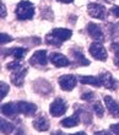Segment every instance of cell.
Masks as SVG:
<instances>
[{
    "mask_svg": "<svg viewBox=\"0 0 119 135\" xmlns=\"http://www.w3.org/2000/svg\"><path fill=\"white\" fill-rule=\"evenodd\" d=\"M73 36V31L68 28H54L46 36V43L50 46H61V43L68 41Z\"/></svg>",
    "mask_w": 119,
    "mask_h": 135,
    "instance_id": "1",
    "label": "cell"
},
{
    "mask_svg": "<svg viewBox=\"0 0 119 135\" xmlns=\"http://www.w3.org/2000/svg\"><path fill=\"white\" fill-rule=\"evenodd\" d=\"M15 14H16V17L21 21L25 20H31L33 16H35V5L31 3V1H27V0H22L17 4L16 6V10H15Z\"/></svg>",
    "mask_w": 119,
    "mask_h": 135,
    "instance_id": "2",
    "label": "cell"
},
{
    "mask_svg": "<svg viewBox=\"0 0 119 135\" xmlns=\"http://www.w3.org/2000/svg\"><path fill=\"white\" fill-rule=\"evenodd\" d=\"M88 50H90V54H91L95 59H97V60L106 61L107 60V58H108V54H107L106 48L102 46L101 43H98V42L92 43L91 46H90V49Z\"/></svg>",
    "mask_w": 119,
    "mask_h": 135,
    "instance_id": "3",
    "label": "cell"
},
{
    "mask_svg": "<svg viewBox=\"0 0 119 135\" xmlns=\"http://www.w3.org/2000/svg\"><path fill=\"white\" fill-rule=\"evenodd\" d=\"M66 109H68L66 103H65L64 100H61V98H55L52 102L50 107H49V112H50V114H52L53 117H60V115H63V114H65Z\"/></svg>",
    "mask_w": 119,
    "mask_h": 135,
    "instance_id": "4",
    "label": "cell"
},
{
    "mask_svg": "<svg viewBox=\"0 0 119 135\" xmlns=\"http://www.w3.org/2000/svg\"><path fill=\"white\" fill-rule=\"evenodd\" d=\"M87 11L90 16L95 18H104L106 14H107V10L106 7L101 4H96V3H91L87 5Z\"/></svg>",
    "mask_w": 119,
    "mask_h": 135,
    "instance_id": "5",
    "label": "cell"
},
{
    "mask_svg": "<svg viewBox=\"0 0 119 135\" xmlns=\"http://www.w3.org/2000/svg\"><path fill=\"white\" fill-rule=\"evenodd\" d=\"M58 82H59V86L61 87V90H64V91H71L76 86L77 80L74 75H63V76L59 78Z\"/></svg>",
    "mask_w": 119,
    "mask_h": 135,
    "instance_id": "6",
    "label": "cell"
},
{
    "mask_svg": "<svg viewBox=\"0 0 119 135\" xmlns=\"http://www.w3.org/2000/svg\"><path fill=\"white\" fill-rule=\"evenodd\" d=\"M48 63V58H47V52L46 50H37L35 54L30 59V64L31 65H38V66H44Z\"/></svg>",
    "mask_w": 119,
    "mask_h": 135,
    "instance_id": "7",
    "label": "cell"
},
{
    "mask_svg": "<svg viewBox=\"0 0 119 135\" xmlns=\"http://www.w3.org/2000/svg\"><path fill=\"white\" fill-rule=\"evenodd\" d=\"M49 60H50V63H53V64L58 68H63V66L70 65V60H69L64 54H60V53H50Z\"/></svg>",
    "mask_w": 119,
    "mask_h": 135,
    "instance_id": "8",
    "label": "cell"
},
{
    "mask_svg": "<svg viewBox=\"0 0 119 135\" xmlns=\"http://www.w3.org/2000/svg\"><path fill=\"white\" fill-rule=\"evenodd\" d=\"M18 108V112L25 115H33V114L37 112V106L35 103H30V102H23V101H20V102L16 103Z\"/></svg>",
    "mask_w": 119,
    "mask_h": 135,
    "instance_id": "9",
    "label": "cell"
},
{
    "mask_svg": "<svg viewBox=\"0 0 119 135\" xmlns=\"http://www.w3.org/2000/svg\"><path fill=\"white\" fill-rule=\"evenodd\" d=\"M87 32L92 38L95 39V41H104L103 31H102V28L99 27V25H97V23H93V22L88 23L87 25Z\"/></svg>",
    "mask_w": 119,
    "mask_h": 135,
    "instance_id": "10",
    "label": "cell"
},
{
    "mask_svg": "<svg viewBox=\"0 0 119 135\" xmlns=\"http://www.w3.org/2000/svg\"><path fill=\"white\" fill-rule=\"evenodd\" d=\"M99 80H101V85L104 86L106 89L108 90H116V80L113 79L112 74L108 73V71H104V73H102L99 76Z\"/></svg>",
    "mask_w": 119,
    "mask_h": 135,
    "instance_id": "11",
    "label": "cell"
},
{
    "mask_svg": "<svg viewBox=\"0 0 119 135\" xmlns=\"http://www.w3.org/2000/svg\"><path fill=\"white\" fill-rule=\"evenodd\" d=\"M33 87H35L36 92L41 93V95H48V93H50L53 91L52 85H50L48 81L46 82V80H43V79L37 80V81L33 84Z\"/></svg>",
    "mask_w": 119,
    "mask_h": 135,
    "instance_id": "12",
    "label": "cell"
},
{
    "mask_svg": "<svg viewBox=\"0 0 119 135\" xmlns=\"http://www.w3.org/2000/svg\"><path fill=\"white\" fill-rule=\"evenodd\" d=\"M27 74V69L26 68H22V69H17L15 70L12 74H11L10 79H11V82L14 84L15 86H22L23 85V80H25V76Z\"/></svg>",
    "mask_w": 119,
    "mask_h": 135,
    "instance_id": "13",
    "label": "cell"
},
{
    "mask_svg": "<svg viewBox=\"0 0 119 135\" xmlns=\"http://www.w3.org/2000/svg\"><path fill=\"white\" fill-rule=\"evenodd\" d=\"M50 127V123L44 115H39L33 120V128L38 132H47Z\"/></svg>",
    "mask_w": 119,
    "mask_h": 135,
    "instance_id": "14",
    "label": "cell"
},
{
    "mask_svg": "<svg viewBox=\"0 0 119 135\" xmlns=\"http://www.w3.org/2000/svg\"><path fill=\"white\" fill-rule=\"evenodd\" d=\"M79 123H80V112L79 110H76L71 117L65 118V119H63V120L60 122V124L63 125V127H65V128L76 127V125H79Z\"/></svg>",
    "mask_w": 119,
    "mask_h": 135,
    "instance_id": "15",
    "label": "cell"
},
{
    "mask_svg": "<svg viewBox=\"0 0 119 135\" xmlns=\"http://www.w3.org/2000/svg\"><path fill=\"white\" fill-rule=\"evenodd\" d=\"M18 112V108H17V104L16 103H12V102H9V103H4L1 106V113L6 117H15Z\"/></svg>",
    "mask_w": 119,
    "mask_h": 135,
    "instance_id": "16",
    "label": "cell"
},
{
    "mask_svg": "<svg viewBox=\"0 0 119 135\" xmlns=\"http://www.w3.org/2000/svg\"><path fill=\"white\" fill-rule=\"evenodd\" d=\"M104 102H106V106H107V109H108L109 113L112 114V115H114V117H118L119 115V104L118 103L113 100L111 96H106Z\"/></svg>",
    "mask_w": 119,
    "mask_h": 135,
    "instance_id": "17",
    "label": "cell"
},
{
    "mask_svg": "<svg viewBox=\"0 0 119 135\" xmlns=\"http://www.w3.org/2000/svg\"><path fill=\"white\" fill-rule=\"evenodd\" d=\"M26 53H27V49H26V48H7V50L4 52L3 54L4 55L11 54V55H14L16 59H22Z\"/></svg>",
    "mask_w": 119,
    "mask_h": 135,
    "instance_id": "18",
    "label": "cell"
},
{
    "mask_svg": "<svg viewBox=\"0 0 119 135\" xmlns=\"http://www.w3.org/2000/svg\"><path fill=\"white\" fill-rule=\"evenodd\" d=\"M80 82L84 85H92V86H101V80L96 76H80Z\"/></svg>",
    "mask_w": 119,
    "mask_h": 135,
    "instance_id": "19",
    "label": "cell"
},
{
    "mask_svg": "<svg viewBox=\"0 0 119 135\" xmlns=\"http://www.w3.org/2000/svg\"><path fill=\"white\" fill-rule=\"evenodd\" d=\"M71 54H73V57L76 59V61L80 65H88V64H90V61L85 58V55L82 54V52H81L80 49H77V50L73 49V50H71Z\"/></svg>",
    "mask_w": 119,
    "mask_h": 135,
    "instance_id": "20",
    "label": "cell"
},
{
    "mask_svg": "<svg viewBox=\"0 0 119 135\" xmlns=\"http://www.w3.org/2000/svg\"><path fill=\"white\" fill-rule=\"evenodd\" d=\"M0 124H1V133H3L4 135H10L11 133L14 132L15 127L10 122L5 120V119H1V123H0Z\"/></svg>",
    "mask_w": 119,
    "mask_h": 135,
    "instance_id": "21",
    "label": "cell"
},
{
    "mask_svg": "<svg viewBox=\"0 0 119 135\" xmlns=\"http://www.w3.org/2000/svg\"><path fill=\"white\" fill-rule=\"evenodd\" d=\"M93 110H95V113L97 117H102L103 113H104V108L102 106L101 102H95L93 103Z\"/></svg>",
    "mask_w": 119,
    "mask_h": 135,
    "instance_id": "22",
    "label": "cell"
},
{
    "mask_svg": "<svg viewBox=\"0 0 119 135\" xmlns=\"http://www.w3.org/2000/svg\"><path fill=\"white\" fill-rule=\"evenodd\" d=\"M7 69H10V70H17V69H21L22 68V63L20 59H15L14 61H11L9 64L6 65Z\"/></svg>",
    "mask_w": 119,
    "mask_h": 135,
    "instance_id": "23",
    "label": "cell"
},
{
    "mask_svg": "<svg viewBox=\"0 0 119 135\" xmlns=\"http://www.w3.org/2000/svg\"><path fill=\"white\" fill-rule=\"evenodd\" d=\"M109 35L112 37H118L119 36V25L118 23H111L109 25Z\"/></svg>",
    "mask_w": 119,
    "mask_h": 135,
    "instance_id": "24",
    "label": "cell"
},
{
    "mask_svg": "<svg viewBox=\"0 0 119 135\" xmlns=\"http://www.w3.org/2000/svg\"><path fill=\"white\" fill-rule=\"evenodd\" d=\"M7 92H9V85L6 82H1V85H0V97L4 98L7 95Z\"/></svg>",
    "mask_w": 119,
    "mask_h": 135,
    "instance_id": "25",
    "label": "cell"
},
{
    "mask_svg": "<svg viewBox=\"0 0 119 135\" xmlns=\"http://www.w3.org/2000/svg\"><path fill=\"white\" fill-rule=\"evenodd\" d=\"M0 41H1V44H5V43H9L12 41V37L6 33H1V37H0Z\"/></svg>",
    "mask_w": 119,
    "mask_h": 135,
    "instance_id": "26",
    "label": "cell"
},
{
    "mask_svg": "<svg viewBox=\"0 0 119 135\" xmlns=\"http://www.w3.org/2000/svg\"><path fill=\"white\" fill-rule=\"evenodd\" d=\"M81 98L84 101H92L93 98H95V93L93 92H87V93H84L82 96H81Z\"/></svg>",
    "mask_w": 119,
    "mask_h": 135,
    "instance_id": "27",
    "label": "cell"
},
{
    "mask_svg": "<svg viewBox=\"0 0 119 135\" xmlns=\"http://www.w3.org/2000/svg\"><path fill=\"white\" fill-rule=\"evenodd\" d=\"M111 130H112V133H114L116 135H119V123L111 125Z\"/></svg>",
    "mask_w": 119,
    "mask_h": 135,
    "instance_id": "28",
    "label": "cell"
},
{
    "mask_svg": "<svg viewBox=\"0 0 119 135\" xmlns=\"http://www.w3.org/2000/svg\"><path fill=\"white\" fill-rule=\"evenodd\" d=\"M111 12L114 17H119V6H113L111 9Z\"/></svg>",
    "mask_w": 119,
    "mask_h": 135,
    "instance_id": "29",
    "label": "cell"
},
{
    "mask_svg": "<svg viewBox=\"0 0 119 135\" xmlns=\"http://www.w3.org/2000/svg\"><path fill=\"white\" fill-rule=\"evenodd\" d=\"M0 14H1V17L5 18L6 17V7L4 4H1V6H0Z\"/></svg>",
    "mask_w": 119,
    "mask_h": 135,
    "instance_id": "30",
    "label": "cell"
},
{
    "mask_svg": "<svg viewBox=\"0 0 119 135\" xmlns=\"http://www.w3.org/2000/svg\"><path fill=\"white\" fill-rule=\"evenodd\" d=\"M111 49L114 52V53H117V52H119V42H116V43H112V46H111Z\"/></svg>",
    "mask_w": 119,
    "mask_h": 135,
    "instance_id": "31",
    "label": "cell"
},
{
    "mask_svg": "<svg viewBox=\"0 0 119 135\" xmlns=\"http://www.w3.org/2000/svg\"><path fill=\"white\" fill-rule=\"evenodd\" d=\"M114 64L119 68V52H117L116 55H114Z\"/></svg>",
    "mask_w": 119,
    "mask_h": 135,
    "instance_id": "32",
    "label": "cell"
},
{
    "mask_svg": "<svg viewBox=\"0 0 119 135\" xmlns=\"http://www.w3.org/2000/svg\"><path fill=\"white\" fill-rule=\"evenodd\" d=\"M95 135H112L109 132H107V130H102V132H96Z\"/></svg>",
    "mask_w": 119,
    "mask_h": 135,
    "instance_id": "33",
    "label": "cell"
},
{
    "mask_svg": "<svg viewBox=\"0 0 119 135\" xmlns=\"http://www.w3.org/2000/svg\"><path fill=\"white\" fill-rule=\"evenodd\" d=\"M58 1H60V3H64V4H70V3H73L74 0H58Z\"/></svg>",
    "mask_w": 119,
    "mask_h": 135,
    "instance_id": "34",
    "label": "cell"
},
{
    "mask_svg": "<svg viewBox=\"0 0 119 135\" xmlns=\"http://www.w3.org/2000/svg\"><path fill=\"white\" fill-rule=\"evenodd\" d=\"M15 135H26V134H25V132H23V130H22V129H18V130H17V133H16V134H15Z\"/></svg>",
    "mask_w": 119,
    "mask_h": 135,
    "instance_id": "35",
    "label": "cell"
},
{
    "mask_svg": "<svg viewBox=\"0 0 119 135\" xmlns=\"http://www.w3.org/2000/svg\"><path fill=\"white\" fill-rule=\"evenodd\" d=\"M71 135H87V134L84 132H79V133H75V134H71Z\"/></svg>",
    "mask_w": 119,
    "mask_h": 135,
    "instance_id": "36",
    "label": "cell"
},
{
    "mask_svg": "<svg viewBox=\"0 0 119 135\" xmlns=\"http://www.w3.org/2000/svg\"><path fill=\"white\" fill-rule=\"evenodd\" d=\"M53 135H65V134L61 132H55V133H53Z\"/></svg>",
    "mask_w": 119,
    "mask_h": 135,
    "instance_id": "37",
    "label": "cell"
},
{
    "mask_svg": "<svg viewBox=\"0 0 119 135\" xmlns=\"http://www.w3.org/2000/svg\"><path fill=\"white\" fill-rule=\"evenodd\" d=\"M106 1H112V0H106Z\"/></svg>",
    "mask_w": 119,
    "mask_h": 135,
    "instance_id": "38",
    "label": "cell"
}]
</instances>
